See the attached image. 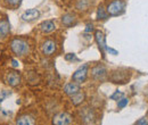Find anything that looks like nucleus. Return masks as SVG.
<instances>
[{"label": "nucleus", "mask_w": 148, "mask_h": 125, "mask_svg": "<svg viewBox=\"0 0 148 125\" xmlns=\"http://www.w3.org/2000/svg\"><path fill=\"white\" fill-rule=\"evenodd\" d=\"M10 49L17 56H25L30 51V46L26 40H24L22 38H15L10 42Z\"/></svg>", "instance_id": "1"}, {"label": "nucleus", "mask_w": 148, "mask_h": 125, "mask_svg": "<svg viewBox=\"0 0 148 125\" xmlns=\"http://www.w3.org/2000/svg\"><path fill=\"white\" fill-rule=\"evenodd\" d=\"M124 8H125V3L123 0H113L108 3L106 10L111 16H119L124 13Z\"/></svg>", "instance_id": "2"}, {"label": "nucleus", "mask_w": 148, "mask_h": 125, "mask_svg": "<svg viewBox=\"0 0 148 125\" xmlns=\"http://www.w3.org/2000/svg\"><path fill=\"white\" fill-rule=\"evenodd\" d=\"M72 122L73 118L69 113H59L53 118V125H71Z\"/></svg>", "instance_id": "3"}, {"label": "nucleus", "mask_w": 148, "mask_h": 125, "mask_svg": "<svg viewBox=\"0 0 148 125\" xmlns=\"http://www.w3.org/2000/svg\"><path fill=\"white\" fill-rule=\"evenodd\" d=\"M5 81L10 87H17L21 83V74L17 71H8L6 73Z\"/></svg>", "instance_id": "4"}, {"label": "nucleus", "mask_w": 148, "mask_h": 125, "mask_svg": "<svg viewBox=\"0 0 148 125\" xmlns=\"http://www.w3.org/2000/svg\"><path fill=\"white\" fill-rule=\"evenodd\" d=\"M87 74H88V65H83L80 68H77L75 73L72 75V80L75 83H83L87 79Z\"/></svg>", "instance_id": "5"}, {"label": "nucleus", "mask_w": 148, "mask_h": 125, "mask_svg": "<svg viewBox=\"0 0 148 125\" xmlns=\"http://www.w3.org/2000/svg\"><path fill=\"white\" fill-rule=\"evenodd\" d=\"M41 49H42L43 55H46V56H51V55L56 51V49H57V44H56V42L54 40H47V41L43 42Z\"/></svg>", "instance_id": "6"}, {"label": "nucleus", "mask_w": 148, "mask_h": 125, "mask_svg": "<svg viewBox=\"0 0 148 125\" xmlns=\"http://www.w3.org/2000/svg\"><path fill=\"white\" fill-rule=\"evenodd\" d=\"M91 75L96 80H104L107 75V71L103 65H97L91 70Z\"/></svg>", "instance_id": "7"}, {"label": "nucleus", "mask_w": 148, "mask_h": 125, "mask_svg": "<svg viewBox=\"0 0 148 125\" xmlns=\"http://www.w3.org/2000/svg\"><path fill=\"white\" fill-rule=\"evenodd\" d=\"M128 79H129L128 73H127V72H121V71L113 72L112 77H111V80L114 83H125Z\"/></svg>", "instance_id": "8"}, {"label": "nucleus", "mask_w": 148, "mask_h": 125, "mask_svg": "<svg viewBox=\"0 0 148 125\" xmlns=\"http://www.w3.org/2000/svg\"><path fill=\"white\" fill-rule=\"evenodd\" d=\"M39 16H40V12L38 9H27L22 14V19L24 22H32L37 19Z\"/></svg>", "instance_id": "9"}, {"label": "nucleus", "mask_w": 148, "mask_h": 125, "mask_svg": "<svg viewBox=\"0 0 148 125\" xmlns=\"http://www.w3.org/2000/svg\"><path fill=\"white\" fill-rule=\"evenodd\" d=\"M10 32V25L7 19H0V39H6Z\"/></svg>", "instance_id": "10"}, {"label": "nucleus", "mask_w": 148, "mask_h": 125, "mask_svg": "<svg viewBox=\"0 0 148 125\" xmlns=\"http://www.w3.org/2000/svg\"><path fill=\"white\" fill-rule=\"evenodd\" d=\"M80 91V85L79 83H75V82H71V83H67L65 87H64V92L67 94V96H73L75 93H77Z\"/></svg>", "instance_id": "11"}, {"label": "nucleus", "mask_w": 148, "mask_h": 125, "mask_svg": "<svg viewBox=\"0 0 148 125\" xmlns=\"http://www.w3.org/2000/svg\"><path fill=\"white\" fill-rule=\"evenodd\" d=\"M95 38H96V41H97V43H98L99 48H100V49H101V51L104 53V51L106 50V48H107V46H106V39H105L104 33H103L101 31H96V33H95Z\"/></svg>", "instance_id": "12"}, {"label": "nucleus", "mask_w": 148, "mask_h": 125, "mask_svg": "<svg viewBox=\"0 0 148 125\" xmlns=\"http://www.w3.org/2000/svg\"><path fill=\"white\" fill-rule=\"evenodd\" d=\"M36 124V120L30 116V115H23L17 118L16 125H34Z\"/></svg>", "instance_id": "13"}, {"label": "nucleus", "mask_w": 148, "mask_h": 125, "mask_svg": "<svg viewBox=\"0 0 148 125\" xmlns=\"http://www.w3.org/2000/svg\"><path fill=\"white\" fill-rule=\"evenodd\" d=\"M40 29L43 33H50L56 29V25L53 20H45L40 24Z\"/></svg>", "instance_id": "14"}, {"label": "nucleus", "mask_w": 148, "mask_h": 125, "mask_svg": "<svg viewBox=\"0 0 148 125\" xmlns=\"http://www.w3.org/2000/svg\"><path fill=\"white\" fill-rule=\"evenodd\" d=\"M84 98H86V94L83 92H80L79 91L77 93L71 96V101H72V104H73L74 106H77V105L82 104V101L84 100Z\"/></svg>", "instance_id": "15"}, {"label": "nucleus", "mask_w": 148, "mask_h": 125, "mask_svg": "<svg viewBox=\"0 0 148 125\" xmlns=\"http://www.w3.org/2000/svg\"><path fill=\"white\" fill-rule=\"evenodd\" d=\"M91 5V0H79L76 2V9L77 10H87Z\"/></svg>", "instance_id": "16"}, {"label": "nucleus", "mask_w": 148, "mask_h": 125, "mask_svg": "<svg viewBox=\"0 0 148 125\" xmlns=\"http://www.w3.org/2000/svg\"><path fill=\"white\" fill-rule=\"evenodd\" d=\"M74 22H75V16H74L73 14H65L62 17V23L65 26H71Z\"/></svg>", "instance_id": "17"}, {"label": "nucleus", "mask_w": 148, "mask_h": 125, "mask_svg": "<svg viewBox=\"0 0 148 125\" xmlns=\"http://www.w3.org/2000/svg\"><path fill=\"white\" fill-rule=\"evenodd\" d=\"M107 17H108L107 10H105V8L103 6H100L97 10V19H106Z\"/></svg>", "instance_id": "18"}, {"label": "nucleus", "mask_w": 148, "mask_h": 125, "mask_svg": "<svg viewBox=\"0 0 148 125\" xmlns=\"http://www.w3.org/2000/svg\"><path fill=\"white\" fill-rule=\"evenodd\" d=\"M82 117H83V121L84 122H91L92 121V118H93V114H92V111L91 110H88V114H86V113H83L82 114Z\"/></svg>", "instance_id": "19"}, {"label": "nucleus", "mask_w": 148, "mask_h": 125, "mask_svg": "<svg viewBox=\"0 0 148 125\" xmlns=\"http://www.w3.org/2000/svg\"><path fill=\"white\" fill-rule=\"evenodd\" d=\"M26 80H27V82H30L31 84H37L38 82H39V77H38L37 74L34 75V77H31V75L27 73V75H26Z\"/></svg>", "instance_id": "20"}, {"label": "nucleus", "mask_w": 148, "mask_h": 125, "mask_svg": "<svg viewBox=\"0 0 148 125\" xmlns=\"http://www.w3.org/2000/svg\"><path fill=\"white\" fill-rule=\"evenodd\" d=\"M123 97V93L121 92V91H119V90H116L113 94L111 96V99H113V100H119L120 98H122Z\"/></svg>", "instance_id": "21"}, {"label": "nucleus", "mask_w": 148, "mask_h": 125, "mask_svg": "<svg viewBox=\"0 0 148 125\" xmlns=\"http://www.w3.org/2000/svg\"><path fill=\"white\" fill-rule=\"evenodd\" d=\"M127 105H128V99L122 98V99H120V100H119V104H117L119 108H124Z\"/></svg>", "instance_id": "22"}, {"label": "nucleus", "mask_w": 148, "mask_h": 125, "mask_svg": "<svg viewBox=\"0 0 148 125\" xmlns=\"http://www.w3.org/2000/svg\"><path fill=\"white\" fill-rule=\"evenodd\" d=\"M10 6H13V7H16V6H19L21 5V1L22 0H6Z\"/></svg>", "instance_id": "23"}, {"label": "nucleus", "mask_w": 148, "mask_h": 125, "mask_svg": "<svg viewBox=\"0 0 148 125\" xmlns=\"http://www.w3.org/2000/svg\"><path fill=\"white\" fill-rule=\"evenodd\" d=\"M65 59H66V60H75L76 57H75V55L74 54H67L66 56H65Z\"/></svg>", "instance_id": "24"}, {"label": "nucleus", "mask_w": 148, "mask_h": 125, "mask_svg": "<svg viewBox=\"0 0 148 125\" xmlns=\"http://www.w3.org/2000/svg\"><path fill=\"white\" fill-rule=\"evenodd\" d=\"M137 125H148V122L146 118H140L138 122H137Z\"/></svg>", "instance_id": "25"}, {"label": "nucleus", "mask_w": 148, "mask_h": 125, "mask_svg": "<svg viewBox=\"0 0 148 125\" xmlns=\"http://www.w3.org/2000/svg\"><path fill=\"white\" fill-rule=\"evenodd\" d=\"M92 30H93L92 24H88V25H87V29H86V32H90V31H92Z\"/></svg>", "instance_id": "26"}, {"label": "nucleus", "mask_w": 148, "mask_h": 125, "mask_svg": "<svg viewBox=\"0 0 148 125\" xmlns=\"http://www.w3.org/2000/svg\"><path fill=\"white\" fill-rule=\"evenodd\" d=\"M106 50H107L108 53L113 54V55H117V51H116V50H114V49H112V48H108V47H107V48H106Z\"/></svg>", "instance_id": "27"}, {"label": "nucleus", "mask_w": 148, "mask_h": 125, "mask_svg": "<svg viewBox=\"0 0 148 125\" xmlns=\"http://www.w3.org/2000/svg\"><path fill=\"white\" fill-rule=\"evenodd\" d=\"M12 65H13V67L16 68V67H18V61L15 60V59H13V60H12Z\"/></svg>", "instance_id": "28"}, {"label": "nucleus", "mask_w": 148, "mask_h": 125, "mask_svg": "<svg viewBox=\"0 0 148 125\" xmlns=\"http://www.w3.org/2000/svg\"><path fill=\"white\" fill-rule=\"evenodd\" d=\"M1 54H2V48L0 47V56H1Z\"/></svg>", "instance_id": "29"}]
</instances>
